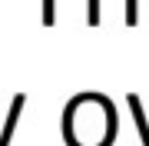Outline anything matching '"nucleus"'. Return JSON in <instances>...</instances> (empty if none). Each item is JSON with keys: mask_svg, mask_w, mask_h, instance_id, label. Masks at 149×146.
<instances>
[{"mask_svg": "<svg viewBox=\"0 0 149 146\" xmlns=\"http://www.w3.org/2000/svg\"><path fill=\"white\" fill-rule=\"evenodd\" d=\"M63 136L66 146H113V136H116L113 103L100 93H83L70 100L63 113Z\"/></svg>", "mask_w": 149, "mask_h": 146, "instance_id": "obj_1", "label": "nucleus"}, {"mask_svg": "<svg viewBox=\"0 0 149 146\" xmlns=\"http://www.w3.org/2000/svg\"><path fill=\"white\" fill-rule=\"evenodd\" d=\"M23 106H27V96H23V93H17V96H13V103H10V113H7L3 126H0V146H10L13 133H17V123H20Z\"/></svg>", "mask_w": 149, "mask_h": 146, "instance_id": "obj_2", "label": "nucleus"}, {"mask_svg": "<svg viewBox=\"0 0 149 146\" xmlns=\"http://www.w3.org/2000/svg\"><path fill=\"white\" fill-rule=\"evenodd\" d=\"M126 103H129V110H133V119H136L139 136H143V146H149V123H146V113H143V100H139L136 93H129Z\"/></svg>", "mask_w": 149, "mask_h": 146, "instance_id": "obj_3", "label": "nucleus"}, {"mask_svg": "<svg viewBox=\"0 0 149 146\" xmlns=\"http://www.w3.org/2000/svg\"><path fill=\"white\" fill-rule=\"evenodd\" d=\"M56 20V0H43V27Z\"/></svg>", "mask_w": 149, "mask_h": 146, "instance_id": "obj_4", "label": "nucleus"}, {"mask_svg": "<svg viewBox=\"0 0 149 146\" xmlns=\"http://www.w3.org/2000/svg\"><path fill=\"white\" fill-rule=\"evenodd\" d=\"M90 23H100V0H90Z\"/></svg>", "mask_w": 149, "mask_h": 146, "instance_id": "obj_5", "label": "nucleus"}]
</instances>
